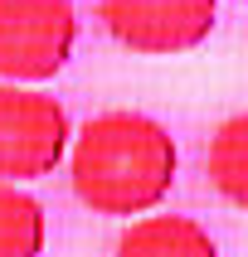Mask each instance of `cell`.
Listing matches in <instances>:
<instances>
[{
  "instance_id": "1",
  "label": "cell",
  "mask_w": 248,
  "mask_h": 257,
  "mask_svg": "<svg viewBox=\"0 0 248 257\" xmlns=\"http://www.w3.org/2000/svg\"><path fill=\"white\" fill-rule=\"evenodd\" d=\"M180 146L156 116L146 112H98L73 131L68 185L83 209L102 218L151 214L175 189Z\"/></svg>"
},
{
  "instance_id": "2",
  "label": "cell",
  "mask_w": 248,
  "mask_h": 257,
  "mask_svg": "<svg viewBox=\"0 0 248 257\" xmlns=\"http://www.w3.org/2000/svg\"><path fill=\"white\" fill-rule=\"evenodd\" d=\"M78 44L73 0H0V83L34 87L68 68Z\"/></svg>"
},
{
  "instance_id": "3",
  "label": "cell",
  "mask_w": 248,
  "mask_h": 257,
  "mask_svg": "<svg viewBox=\"0 0 248 257\" xmlns=\"http://www.w3.org/2000/svg\"><path fill=\"white\" fill-rule=\"evenodd\" d=\"M73 151V121L63 102L39 87L0 83V180L25 185L54 175Z\"/></svg>"
},
{
  "instance_id": "4",
  "label": "cell",
  "mask_w": 248,
  "mask_h": 257,
  "mask_svg": "<svg viewBox=\"0 0 248 257\" xmlns=\"http://www.w3.org/2000/svg\"><path fill=\"white\" fill-rule=\"evenodd\" d=\"M98 20L122 49L171 58L200 49L219 25V0H98Z\"/></svg>"
},
{
  "instance_id": "5",
  "label": "cell",
  "mask_w": 248,
  "mask_h": 257,
  "mask_svg": "<svg viewBox=\"0 0 248 257\" xmlns=\"http://www.w3.org/2000/svg\"><path fill=\"white\" fill-rule=\"evenodd\" d=\"M112 257H219V243L190 214H146L122 228Z\"/></svg>"
},
{
  "instance_id": "6",
  "label": "cell",
  "mask_w": 248,
  "mask_h": 257,
  "mask_svg": "<svg viewBox=\"0 0 248 257\" xmlns=\"http://www.w3.org/2000/svg\"><path fill=\"white\" fill-rule=\"evenodd\" d=\"M204 170H209V185H214L233 209L248 214V112L219 121V131L209 136Z\"/></svg>"
},
{
  "instance_id": "7",
  "label": "cell",
  "mask_w": 248,
  "mask_h": 257,
  "mask_svg": "<svg viewBox=\"0 0 248 257\" xmlns=\"http://www.w3.org/2000/svg\"><path fill=\"white\" fill-rule=\"evenodd\" d=\"M44 238H49L44 204L25 185L0 180V257H39Z\"/></svg>"
}]
</instances>
